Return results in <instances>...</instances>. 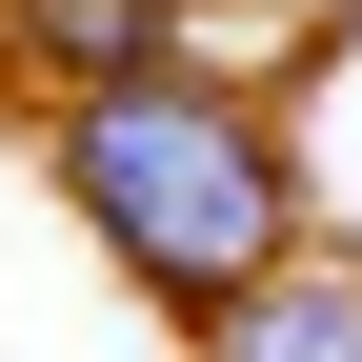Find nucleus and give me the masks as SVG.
<instances>
[{"label": "nucleus", "instance_id": "4", "mask_svg": "<svg viewBox=\"0 0 362 362\" xmlns=\"http://www.w3.org/2000/svg\"><path fill=\"white\" fill-rule=\"evenodd\" d=\"M342 21H362V0H342Z\"/></svg>", "mask_w": 362, "mask_h": 362}, {"label": "nucleus", "instance_id": "2", "mask_svg": "<svg viewBox=\"0 0 362 362\" xmlns=\"http://www.w3.org/2000/svg\"><path fill=\"white\" fill-rule=\"evenodd\" d=\"M0 61H21L40 101H101V81L181 61V0H0Z\"/></svg>", "mask_w": 362, "mask_h": 362}, {"label": "nucleus", "instance_id": "1", "mask_svg": "<svg viewBox=\"0 0 362 362\" xmlns=\"http://www.w3.org/2000/svg\"><path fill=\"white\" fill-rule=\"evenodd\" d=\"M61 202L101 221V262L161 282L181 322H221L242 282L302 262V161H282V121H262L242 81H181V61L61 101Z\"/></svg>", "mask_w": 362, "mask_h": 362}, {"label": "nucleus", "instance_id": "3", "mask_svg": "<svg viewBox=\"0 0 362 362\" xmlns=\"http://www.w3.org/2000/svg\"><path fill=\"white\" fill-rule=\"evenodd\" d=\"M202 362H362V262H282L202 322Z\"/></svg>", "mask_w": 362, "mask_h": 362}]
</instances>
